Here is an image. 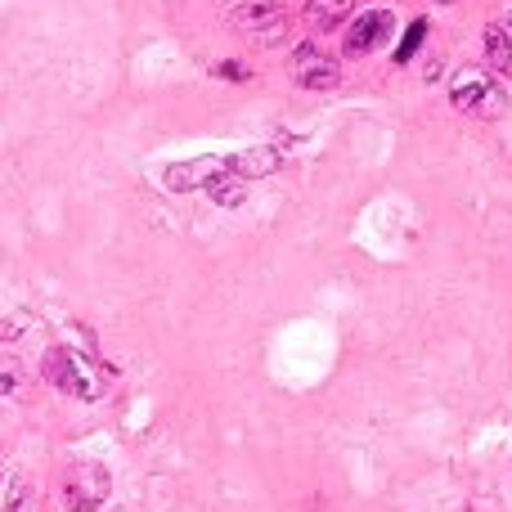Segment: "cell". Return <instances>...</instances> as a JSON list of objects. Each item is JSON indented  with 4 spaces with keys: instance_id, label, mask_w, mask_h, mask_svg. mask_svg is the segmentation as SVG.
Masks as SVG:
<instances>
[{
    "instance_id": "cell-1",
    "label": "cell",
    "mask_w": 512,
    "mask_h": 512,
    "mask_svg": "<svg viewBox=\"0 0 512 512\" xmlns=\"http://www.w3.org/2000/svg\"><path fill=\"white\" fill-rule=\"evenodd\" d=\"M41 369H45V378H50L54 387L68 391V396H77V400H99L104 396V387H108L104 373H99L86 355L72 351V346H50Z\"/></svg>"
},
{
    "instance_id": "cell-2",
    "label": "cell",
    "mask_w": 512,
    "mask_h": 512,
    "mask_svg": "<svg viewBox=\"0 0 512 512\" xmlns=\"http://www.w3.org/2000/svg\"><path fill=\"white\" fill-rule=\"evenodd\" d=\"M113 495V477L104 463H72L63 477V504L68 512H99Z\"/></svg>"
},
{
    "instance_id": "cell-3",
    "label": "cell",
    "mask_w": 512,
    "mask_h": 512,
    "mask_svg": "<svg viewBox=\"0 0 512 512\" xmlns=\"http://www.w3.org/2000/svg\"><path fill=\"white\" fill-rule=\"evenodd\" d=\"M450 104L459 108V113L499 117V113H504V104H508V95H504V86H499L495 77H486L481 68H472V72H459V77H454Z\"/></svg>"
},
{
    "instance_id": "cell-4",
    "label": "cell",
    "mask_w": 512,
    "mask_h": 512,
    "mask_svg": "<svg viewBox=\"0 0 512 512\" xmlns=\"http://www.w3.org/2000/svg\"><path fill=\"white\" fill-rule=\"evenodd\" d=\"M230 23L239 27L243 36H252L256 45H279L283 36H288L292 18H288L283 5H239L230 14Z\"/></svg>"
},
{
    "instance_id": "cell-5",
    "label": "cell",
    "mask_w": 512,
    "mask_h": 512,
    "mask_svg": "<svg viewBox=\"0 0 512 512\" xmlns=\"http://www.w3.org/2000/svg\"><path fill=\"white\" fill-rule=\"evenodd\" d=\"M292 81H297L301 90H337L342 86V68H337V59H328L319 45H297L292 50Z\"/></svg>"
},
{
    "instance_id": "cell-6",
    "label": "cell",
    "mask_w": 512,
    "mask_h": 512,
    "mask_svg": "<svg viewBox=\"0 0 512 512\" xmlns=\"http://www.w3.org/2000/svg\"><path fill=\"white\" fill-rule=\"evenodd\" d=\"M391 27H396L391 9H364V14L355 18L351 27H346V36H342V54H346V59H364V54H373L382 41H387Z\"/></svg>"
},
{
    "instance_id": "cell-7",
    "label": "cell",
    "mask_w": 512,
    "mask_h": 512,
    "mask_svg": "<svg viewBox=\"0 0 512 512\" xmlns=\"http://www.w3.org/2000/svg\"><path fill=\"white\" fill-rule=\"evenodd\" d=\"M230 167V158H194V162H171L167 171H162V185L171 189V194H189V189H207V180L216 176V171Z\"/></svg>"
},
{
    "instance_id": "cell-8",
    "label": "cell",
    "mask_w": 512,
    "mask_h": 512,
    "mask_svg": "<svg viewBox=\"0 0 512 512\" xmlns=\"http://www.w3.org/2000/svg\"><path fill=\"white\" fill-rule=\"evenodd\" d=\"M207 194H212L216 207H243L248 203V180L234 176V171L225 167V171H216V176L207 180Z\"/></svg>"
},
{
    "instance_id": "cell-9",
    "label": "cell",
    "mask_w": 512,
    "mask_h": 512,
    "mask_svg": "<svg viewBox=\"0 0 512 512\" xmlns=\"http://www.w3.org/2000/svg\"><path fill=\"white\" fill-rule=\"evenodd\" d=\"M230 171L243 180H256V176H270V171H279V153L274 149H248V153H234L230 158Z\"/></svg>"
},
{
    "instance_id": "cell-10",
    "label": "cell",
    "mask_w": 512,
    "mask_h": 512,
    "mask_svg": "<svg viewBox=\"0 0 512 512\" xmlns=\"http://www.w3.org/2000/svg\"><path fill=\"white\" fill-rule=\"evenodd\" d=\"M351 9H355V0H310L306 18L315 27H324V32H333V27H342L351 18Z\"/></svg>"
},
{
    "instance_id": "cell-11",
    "label": "cell",
    "mask_w": 512,
    "mask_h": 512,
    "mask_svg": "<svg viewBox=\"0 0 512 512\" xmlns=\"http://www.w3.org/2000/svg\"><path fill=\"white\" fill-rule=\"evenodd\" d=\"M486 63L499 72V77H512V41L499 23L486 27Z\"/></svg>"
},
{
    "instance_id": "cell-12",
    "label": "cell",
    "mask_w": 512,
    "mask_h": 512,
    "mask_svg": "<svg viewBox=\"0 0 512 512\" xmlns=\"http://www.w3.org/2000/svg\"><path fill=\"white\" fill-rule=\"evenodd\" d=\"M423 36H427V18H414L409 23V32L400 36V45H396V63H409L418 50H423Z\"/></svg>"
},
{
    "instance_id": "cell-13",
    "label": "cell",
    "mask_w": 512,
    "mask_h": 512,
    "mask_svg": "<svg viewBox=\"0 0 512 512\" xmlns=\"http://www.w3.org/2000/svg\"><path fill=\"white\" fill-rule=\"evenodd\" d=\"M18 387H23V364H18L14 355H5V351H0V400H5V396H14Z\"/></svg>"
},
{
    "instance_id": "cell-14",
    "label": "cell",
    "mask_w": 512,
    "mask_h": 512,
    "mask_svg": "<svg viewBox=\"0 0 512 512\" xmlns=\"http://www.w3.org/2000/svg\"><path fill=\"white\" fill-rule=\"evenodd\" d=\"M27 495H32L27 477H14L9 490H5V499H0V512H27Z\"/></svg>"
},
{
    "instance_id": "cell-15",
    "label": "cell",
    "mask_w": 512,
    "mask_h": 512,
    "mask_svg": "<svg viewBox=\"0 0 512 512\" xmlns=\"http://www.w3.org/2000/svg\"><path fill=\"white\" fill-rule=\"evenodd\" d=\"M216 77H230V81H248V68H243V63H216Z\"/></svg>"
},
{
    "instance_id": "cell-16",
    "label": "cell",
    "mask_w": 512,
    "mask_h": 512,
    "mask_svg": "<svg viewBox=\"0 0 512 512\" xmlns=\"http://www.w3.org/2000/svg\"><path fill=\"white\" fill-rule=\"evenodd\" d=\"M499 27H504V32H508V41H512V9L504 14V23H499Z\"/></svg>"
},
{
    "instance_id": "cell-17",
    "label": "cell",
    "mask_w": 512,
    "mask_h": 512,
    "mask_svg": "<svg viewBox=\"0 0 512 512\" xmlns=\"http://www.w3.org/2000/svg\"><path fill=\"white\" fill-rule=\"evenodd\" d=\"M436 5H454V0H436Z\"/></svg>"
}]
</instances>
